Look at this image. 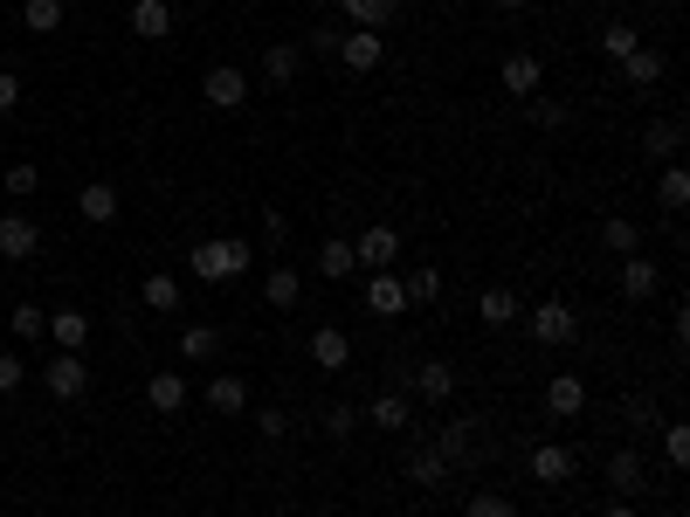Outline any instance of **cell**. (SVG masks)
Instances as JSON below:
<instances>
[{
	"mask_svg": "<svg viewBox=\"0 0 690 517\" xmlns=\"http://www.w3.org/2000/svg\"><path fill=\"white\" fill-rule=\"evenodd\" d=\"M187 270H194L200 283H242V276L255 270V249H249L242 235H215V242H194Z\"/></svg>",
	"mask_w": 690,
	"mask_h": 517,
	"instance_id": "1",
	"label": "cell"
},
{
	"mask_svg": "<svg viewBox=\"0 0 690 517\" xmlns=\"http://www.w3.org/2000/svg\"><path fill=\"white\" fill-rule=\"evenodd\" d=\"M518 318H525V331H532V345H573V339H580V310L559 304V297L518 310Z\"/></svg>",
	"mask_w": 690,
	"mask_h": 517,
	"instance_id": "2",
	"label": "cell"
},
{
	"mask_svg": "<svg viewBox=\"0 0 690 517\" xmlns=\"http://www.w3.org/2000/svg\"><path fill=\"white\" fill-rule=\"evenodd\" d=\"M436 455L449 462V470H456V462H483V421H477V414H456V421L436 428Z\"/></svg>",
	"mask_w": 690,
	"mask_h": 517,
	"instance_id": "3",
	"label": "cell"
},
{
	"mask_svg": "<svg viewBox=\"0 0 690 517\" xmlns=\"http://www.w3.org/2000/svg\"><path fill=\"white\" fill-rule=\"evenodd\" d=\"M352 263L360 270H394L401 263V228H387V221L360 228V235H352Z\"/></svg>",
	"mask_w": 690,
	"mask_h": 517,
	"instance_id": "4",
	"label": "cell"
},
{
	"mask_svg": "<svg viewBox=\"0 0 690 517\" xmlns=\"http://www.w3.org/2000/svg\"><path fill=\"white\" fill-rule=\"evenodd\" d=\"M42 386H48L56 400H76V394L90 386V366H84V352H48V359H42Z\"/></svg>",
	"mask_w": 690,
	"mask_h": 517,
	"instance_id": "5",
	"label": "cell"
},
{
	"mask_svg": "<svg viewBox=\"0 0 690 517\" xmlns=\"http://www.w3.org/2000/svg\"><path fill=\"white\" fill-rule=\"evenodd\" d=\"M200 97H208V111H242L249 103V76L236 63H215L208 76H200Z\"/></svg>",
	"mask_w": 690,
	"mask_h": 517,
	"instance_id": "6",
	"label": "cell"
},
{
	"mask_svg": "<svg viewBox=\"0 0 690 517\" xmlns=\"http://www.w3.org/2000/svg\"><path fill=\"white\" fill-rule=\"evenodd\" d=\"M497 84H504L511 97H539V84H546V56H539V48H511L504 69H497Z\"/></svg>",
	"mask_w": 690,
	"mask_h": 517,
	"instance_id": "7",
	"label": "cell"
},
{
	"mask_svg": "<svg viewBox=\"0 0 690 517\" xmlns=\"http://www.w3.org/2000/svg\"><path fill=\"white\" fill-rule=\"evenodd\" d=\"M607 490H615V497L622 504H635V497H643V490H649V462L643 455H635V449H615V455H607Z\"/></svg>",
	"mask_w": 690,
	"mask_h": 517,
	"instance_id": "8",
	"label": "cell"
},
{
	"mask_svg": "<svg viewBox=\"0 0 690 517\" xmlns=\"http://www.w3.org/2000/svg\"><path fill=\"white\" fill-rule=\"evenodd\" d=\"M407 394L428 400V407H449V400H456V366H442V359H421V366L407 373Z\"/></svg>",
	"mask_w": 690,
	"mask_h": 517,
	"instance_id": "9",
	"label": "cell"
},
{
	"mask_svg": "<svg viewBox=\"0 0 690 517\" xmlns=\"http://www.w3.org/2000/svg\"><path fill=\"white\" fill-rule=\"evenodd\" d=\"M42 255V228L29 215H0V263H35Z\"/></svg>",
	"mask_w": 690,
	"mask_h": 517,
	"instance_id": "10",
	"label": "cell"
},
{
	"mask_svg": "<svg viewBox=\"0 0 690 517\" xmlns=\"http://www.w3.org/2000/svg\"><path fill=\"white\" fill-rule=\"evenodd\" d=\"M339 63H346L352 76L380 69V63H387V42H380V29H346V35H339Z\"/></svg>",
	"mask_w": 690,
	"mask_h": 517,
	"instance_id": "11",
	"label": "cell"
},
{
	"mask_svg": "<svg viewBox=\"0 0 690 517\" xmlns=\"http://www.w3.org/2000/svg\"><path fill=\"white\" fill-rule=\"evenodd\" d=\"M546 414H552V421H580V414H587V380L580 373H552L546 380Z\"/></svg>",
	"mask_w": 690,
	"mask_h": 517,
	"instance_id": "12",
	"label": "cell"
},
{
	"mask_svg": "<svg viewBox=\"0 0 690 517\" xmlns=\"http://www.w3.org/2000/svg\"><path fill=\"white\" fill-rule=\"evenodd\" d=\"M366 310H373V318H401V310H407V290H401V276L394 270H366Z\"/></svg>",
	"mask_w": 690,
	"mask_h": 517,
	"instance_id": "13",
	"label": "cell"
},
{
	"mask_svg": "<svg viewBox=\"0 0 690 517\" xmlns=\"http://www.w3.org/2000/svg\"><path fill=\"white\" fill-rule=\"evenodd\" d=\"M311 366H318V373H346V366H352V339H346L339 324H318V331H311Z\"/></svg>",
	"mask_w": 690,
	"mask_h": 517,
	"instance_id": "14",
	"label": "cell"
},
{
	"mask_svg": "<svg viewBox=\"0 0 690 517\" xmlns=\"http://www.w3.org/2000/svg\"><path fill=\"white\" fill-rule=\"evenodd\" d=\"M573 470H580V455L567 449V442H539V449H532V476H539V483H573Z\"/></svg>",
	"mask_w": 690,
	"mask_h": 517,
	"instance_id": "15",
	"label": "cell"
},
{
	"mask_svg": "<svg viewBox=\"0 0 690 517\" xmlns=\"http://www.w3.org/2000/svg\"><path fill=\"white\" fill-rule=\"evenodd\" d=\"M208 414H221V421L249 414V380H242V373H215V380H208Z\"/></svg>",
	"mask_w": 690,
	"mask_h": 517,
	"instance_id": "16",
	"label": "cell"
},
{
	"mask_svg": "<svg viewBox=\"0 0 690 517\" xmlns=\"http://www.w3.org/2000/svg\"><path fill=\"white\" fill-rule=\"evenodd\" d=\"M76 215H84L90 228H111L118 221V187H111V179H90V187L76 194Z\"/></svg>",
	"mask_w": 690,
	"mask_h": 517,
	"instance_id": "17",
	"label": "cell"
},
{
	"mask_svg": "<svg viewBox=\"0 0 690 517\" xmlns=\"http://www.w3.org/2000/svg\"><path fill=\"white\" fill-rule=\"evenodd\" d=\"M145 407L173 421V414L187 407V373H152V380H145Z\"/></svg>",
	"mask_w": 690,
	"mask_h": 517,
	"instance_id": "18",
	"label": "cell"
},
{
	"mask_svg": "<svg viewBox=\"0 0 690 517\" xmlns=\"http://www.w3.org/2000/svg\"><path fill=\"white\" fill-rule=\"evenodd\" d=\"M297 297H304V276H297L291 263H270V270H263V304H270V310H297Z\"/></svg>",
	"mask_w": 690,
	"mask_h": 517,
	"instance_id": "19",
	"label": "cell"
},
{
	"mask_svg": "<svg viewBox=\"0 0 690 517\" xmlns=\"http://www.w3.org/2000/svg\"><path fill=\"white\" fill-rule=\"evenodd\" d=\"M615 69H622V84H628V90H656V84H662V48L643 42V48H635V56H622Z\"/></svg>",
	"mask_w": 690,
	"mask_h": 517,
	"instance_id": "20",
	"label": "cell"
},
{
	"mask_svg": "<svg viewBox=\"0 0 690 517\" xmlns=\"http://www.w3.org/2000/svg\"><path fill=\"white\" fill-rule=\"evenodd\" d=\"M656 283H662V270L649 263V255H622V297H628V304H649Z\"/></svg>",
	"mask_w": 690,
	"mask_h": 517,
	"instance_id": "21",
	"label": "cell"
},
{
	"mask_svg": "<svg viewBox=\"0 0 690 517\" xmlns=\"http://www.w3.org/2000/svg\"><path fill=\"white\" fill-rule=\"evenodd\" d=\"M297 69H304V48L297 42H270L263 48V84L284 90V84H297Z\"/></svg>",
	"mask_w": 690,
	"mask_h": 517,
	"instance_id": "22",
	"label": "cell"
},
{
	"mask_svg": "<svg viewBox=\"0 0 690 517\" xmlns=\"http://www.w3.org/2000/svg\"><path fill=\"white\" fill-rule=\"evenodd\" d=\"M132 35L139 42H166L173 35V8L166 0H132Z\"/></svg>",
	"mask_w": 690,
	"mask_h": 517,
	"instance_id": "23",
	"label": "cell"
},
{
	"mask_svg": "<svg viewBox=\"0 0 690 517\" xmlns=\"http://www.w3.org/2000/svg\"><path fill=\"white\" fill-rule=\"evenodd\" d=\"M48 339H56V352H84L90 345V318L84 310H48Z\"/></svg>",
	"mask_w": 690,
	"mask_h": 517,
	"instance_id": "24",
	"label": "cell"
},
{
	"mask_svg": "<svg viewBox=\"0 0 690 517\" xmlns=\"http://www.w3.org/2000/svg\"><path fill=\"white\" fill-rule=\"evenodd\" d=\"M477 318L491 324V331H504V324H518V290H504V283H491V290L477 297Z\"/></svg>",
	"mask_w": 690,
	"mask_h": 517,
	"instance_id": "25",
	"label": "cell"
},
{
	"mask_svg": "<svg viewBox=\"0 0 690 517\" xmlns=\"http://www.w3.org/2000/svg\"><path fill=\"white\" fill-rule=\"evenodd\" d=\"M594 48L607 63H622V56H635V48H643V29H635V21H607V29L594 35Z\"/></svg>",
	"mask_w": 690,
	"mask_h": 517,
	"instance_id": "26",
	"label": "cell"
},
{
	"mask_svg": "<svg viewBox=\"0 0 690 517\" xmlns=\"http://www.w3.org/2000/svg\"><path fill=\"white\" fill-rule=\"evenodd\" d=\"M21 21H29V35H56L63 29V21H69V8H63V0H21Z\"/></svg>",
	"mask_w": 690,
	"mask_h": 517,
	"instance_id": "27",
	"label": "cell"
},
{
	"mask_svg": "<svg viewBox=\"0 0 690 517\" xmlns=\"http://www.w3.org/2000/svg\"><path fill=\"white\" fill-rule=\"evenodd\" d=\"M139 297H145V310H166V318H173V310H180V276L152 270V276L139 283Z\"/></svg>",
	"mask_w": 690,
	"mask_h": 517,
	"instance_id": "28",
	"label": "cell"
},
{
	"mask_svg": "<svg viewBox=\"0 0 690 517\" xmlns=\"http://www.w3.org/2000/svg\"><path fill=\"white\" fill-rule=\"evenodd\" d=\"M366 421H373L380 435H401V428H407V394H373V400H366Z\"/></svg>",
	"mask_w": 690,
	"mask_h": 517,
	"instance_id": "29",
	"label": "cell"
},
{
	"mask_svg": "<svg viewBox=\"0 0 690 517\" xmlns=\"http://www.w3.org/2000/svg\"><path fill=\"white\" fill-rule=\"evenodd\" d=\"M8 331H14L21 345H42V339H48V310H42V304H14V310H8Z\"/></svg>",
	"mask_w": 690,
	"mask_h": 517,
	"instance_id": "30",
	"label": "cell"
},
{
	"mask_svg": "<svg viewBox=\"0 0 690 517\" xmlns=\"http://www.w3.org/2000/svg\"><path fill=\"white\" fill-rule=\"evenodd\" d=\"M352 29H387V21L401 14V0H339Z\"/></svg>",
	"mask_w": 690,
	"mask_h": 517,
	"instance_id": "31",
	"label": "cell"
},
{
	"mask_svg": "<svg viewBox=\"0 0 690 517\" xmlns=\"http://www.w3.org/2000/svg\"><path fill=\"white\" fill-rule=\"evenodd\" d=\"M401 290H407V304H436L442 297V270L436 263H415V270L401 276Z\"/></svg>",
	"mask_w": 690,
	"mask_h": 517,
	"instance_id": "32",
	"label": "cell"
},
{
	"mask_svg": "<svg viewBox=\"0 0 690 517\" xmlns=\"http://www.w3.org/2000/svg\"><path fill=\"white\" fill-rule=\"evenodd\" d=\"M407 483H421V490H442V483H449V462H442L436 449H415V455H407Z\"/></svg>",
	"mask_w": 690,
	"mask_h": 517,
	"instance_id": "33",
	"label": "cell"
},
{
	"mask_svg": "<svg viewBox=\"0 0 690 517\" xmlns=\"http://www.w3.org/2000/svg\"><path fill=\"white\" fill-rule=\"evenodd\" d=\"M677 145H683V124H677V118H656L649 132H643V152H649V160H677Z\"/></svg>",
	"mask_w": 690,
	"mask_h": 517,
	"instance_id": "34",
	"label": "cell"
},
{
	"mask_svg": "<svg viewBox=\"0 0 690 517\" xmlns=\"http://www.w3.org/2000/svg\"><path fill=\"white\" fill-rule=\"evenodd\" d=\"M601 249L607 255H643V228H635V221H601Z\"/></svg>",
	"mask_w": 690,
	"mask_h": 517,
	"instance_id": "35",
	"label": "cell"
},
{
	"mask_svg": "<svg viewBox=\"0 0 690 517\" xmlns=\"http://www.w3.org/2000/svg\"><path fill=\"white\" fill-rule=\"evenodd\" d=\"M656 207H670V215H683V207H690V173H683V166H662V179H656Z\"/></svg>",
	"mask_w": 690,
	"mask_h": 517,
	"instance_id": "36",
	"label": "cell"
},
{
	"mask_svg": "<svg viewBox=\"0 0 690 517\" xmlns=\"http://www.w3.org/2000/svg\"><path fill=\"white\" fill-rule=\"evenodd\" d=\"M318 270H325L331 283H346L352 270H360V263H352V242H346V235H331V242L318 249Z\"/></svg>",
	"mask_w": 690,
	"mask_h": 517,
	"instance_id": "37",
	"label": "cell"
},
{
	"mask_svg": "<svg viewBox=\"0 0 690 517\" xmlns=\"http://www.w3.org/2000/svg\"><path fill=\"white\" fill-rule=\"evenodd\" d=\"M325 435H331V442H352V435H360V407H352V400H331V407H325Z\"/></svg>",
	"mask_w": 690,
	"mask_h": 517,
	"instance_id": "38",
	"label": "cell"
},
{
	"mask_svg": "<svg viewBox=\"0 0 690 517\" xmlns=\"http://www.w3.org/2000/svg\"><path fill=\"white\" fill-rule=\"evenodd\" d=\"M221 352V331L215 324H187L180 331V359H215Z\"/></svg>",
	"mask_w": 690,
	"mask_h": 517,
	"instance_id": "39",
	"label": "cell"
},
{
	"mask_svg": "<svg viewBox=\"0 0 690 517\" xmlns=\"http://www.w3.org/2000/svg\"><path fill=\"white\" fill-rule=\"evenodd\" d=\"M525 118L539 124V132H559V124H567V103L559 97H525Z\"/></svg>",
	"mask_w": 690,
	"mask_h": 517,
	"instance_id": "40",
	"label": "cell"
},
{
	"mask_svg": "<svg viewBox=\"0 0 690 517\" xmlns=\"http://www.w3.org/2000/svg\"><path fill=\"white\" fill-rule=\"evenodd\" d=\"M463 517H518V504L497 497V490H477V497L463 504Z\"/></svg>",
	"mask_w": 690,
	"mask_h": 517,
	"instance_id": "41",
	"label": "cell"
},
{
	"mask_svg": "<svg viewBox=\"0 0 690 517\" xmlns=\"http://www.w3.org/2000/svg\"><path fill=\"white\" fill-rule=\"evenodd\" d=\"M662 455H670V470H683V462H690V428L683 421H662Z\"/></svg>",
	"mask_w": 690,
	"mask_h": 517,
	"instance_id": "42",
	"label": "cell"
},
{
	"mask_svg": "<svg viewBox=\"0 0 690 517\" xmlns=\"http://www.w3.org/2000/svg\"><path fill=\"white\" fill-rule=\"evenodd\" d=\"M35 187H42V166H29V160H21V166H8V194H14V200H29Z\"/></svg>",
	"mask_w": 690,
	"mask_h": 517,
	"instance_id": "43",
	"label": "cell"
},
{
	"mask_svg": "<svg viewBox=\"0 0 690 517\" xmlns=\"http://www.w3.org/2000/svg\"><path fill=\"white\" fill-rule=\"evenodd\" d=\"M255 428H263V442H284V435H291V414H284V407H263V414H255Z\"/></svg>",
	"mask_w": 690,
	"mask_h": 517,
	"instance_id": "44",
	"label": "cell"
},
{
	"mask_svg": "<svg viewBox=\"0 0 690 517\" xmlns=\"http://www.w3.org/2000/svg\"><path fill=\"white\" fill-rule=\"evenodd\" d=\"M21 380H29V366L14 352H0V394H21Z\"/></svg>",
	"mask_w": 690,
	"mask_h": 517,
	"instance_id": "45",
	"label": "cell"
},
{
	"mask_svg": "<svg viewBox=\"0 0 690 517\" xmlns=\"http://www.w3.org/2000/svg\"><path fill=\"white\" fill-rule=\"evenodd\" d=\"M263 235H270V242H284V235H291V221H284V207H263Z\"/></svg>",
	"mask_w": 690,
	"mask_h": 517,
	"instance_id": "46",
	"label": "cell"
},
{
	"mask_svg": "<svg viewBox=\"0 0 690 517\" xmlns=\"http://www.w3.org/2000/svg\"><path fill=\"white\" fill-rule=\"evenodd\" d=\"M14 103H21V76H8V69H0V118H8Z\"/></svg>",
	"mask_w": 690,
	"mask_h": 517,
	"instance_id": "47",
	"label": "cell"
},
{
	"mask_svg": "<svg viewBox=\"0 0 690 517\" xmlns=\"http://www.w3.org/2000/svg\"><path fill=\"white\" fill-rule=\"evenodd\" d=\"M601 517H643V510H635V504H622V497H615V504H601Z\"/></svg>",
	"mask_w": 690,
	"mask_h": 517,
	"instance_id": "48",
	"label": "cell"
},
{
	"mask_svg": "<svg viewBox=\"0 0 690 517\" xmlns=\"http://www.w3.org/2000/svg\"><path fill=\"white\" fill-rule=\"evenodd\" d=\"M491 8H497V14H518V8H525V0H491Z\"/></svg>",
	"mask_w": 690,
	"mask_h": 517,
	"instance_id": "49",
	"label": "cell"
}]
</instances>
